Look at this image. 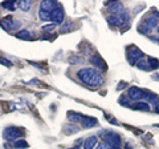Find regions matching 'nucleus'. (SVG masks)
Here are the masks:
<instances>
[{
	"label": "nucleus",
	"instance_id": "1",
	"mask_svg": "<svg viewBox=\"0 0 159 149\" xmlns=\"http://www.w3.org/2000/svg\"><path fill=\"white\" fill-rule=\"evenodd\" d=\"M77 76L84 84H86V85L92 87V88L101 87L103 84L102 74L94 68H82V69H80Z\"/></svg>",
	"mask_w": 159,
	"mask_h": 149
},
{
	"label": "nucleus",
	"instance_id": "2",
	"mask_svg": "<svg viewBox=\"0 0 159 149\" xmlns=\"http://www.w3.org/2000/svg\"><path fill=\"white\" fill-rule=\"evenodd\" d=\"M143 56H145V53H143L141 49H139L138 47H135V46H130L127 48V51H126L127 61L130 63L131 65H135L139 60H142Z\"/></svg>",
	"mask_w": 159,
	"mask_h": 149
},
{
	"label": "nucleus",
	"instance_id": "3",
	"mask_svg": "<svg viewBox=\"0 0 159 149\" xmlns=\"http://www.w3.org/2000/svg\"><path fill=\"white\" fill-rule=\"evenodd\" d=\"M99 136H102V138L110 148H119V145H121V137L117 133L102 131V132H99Z\"/></svg>",
	"mask_w": 159,
	"mask_h": 149
},
{
	"label": "nucleus",
	"instance_id": "4",
	"mask_svg": "<svg viewBox=\"0 0 159 149\" xmlns=\"http://www.w3.org/2000/svg\"><path fill=\"white\" fill-rule=\"evenodd\" d=\"M106 20L113 27H122L123 24H126L129 20V13L126 11H122L118 15H111V16H109Z\"/></svg>",
	"mask_w": 159,
	"mask_h": 149
},
{
	"label": "nucleus",
	"instance_id": "5",
	"mask_svg": "<svg viewBox=\"0 0 159 149\" xmlns=\"http://www.w3.org/2000/svg\"><path fill=\"white\" fill-rule=\"evenodd\" d=\"M3 135L7 141H15V140L17 141V140H21V137L24 136V132L16 127H9L4 131Z\"/></svg>",
	"mask_w": 159,
	"mask_h": 149
},
{
	"label": "nucleus",
	"instance_id": "6",
	"mask_svg": "<svg viewBox=\"0 0 159 149\" xmlns=\"http://www.w3.org/2000/svg\"><path fill=\"white\" fill-rule=\"evenodd\" d=\"M0 26H2L4 29H7V31H13V29L20 28V23L13 20L12 16H6L0 20Z\"/></svg>",
	"mask_w": 159,
	"mask_h": 149
},
{
	"label": "nucleus",
	"instance_id": "7",
	"mask_svg": "<svg viewBox=\"0 0 159 149\" xmlns=\"http://www.w3.org/2000/svg\"><path fill=\"white\" fill-rule=\"evenodd\" d=\"M64 16H65V13H64V9L61 7H57L54 11H52L51 13V22L53 26H57V24H62L64 23Z\"/></svg>",
	"mask_w": 159,
	"mask_h": 149
},
{
	"label": "nucleus",
	"instance_id": "8",
	"mask_svg": "<svg viewBox=\"0 0 159 149\" xmlns=\"http://www.w3.org/2000/svg\"><path fill=\"white\" fill-rule=\"evenodd\" d=\"M127 97L133 101H139L141 99H143V91L141 88L137 87H130L127 89Z\"/></svg>",
	"mask_w": 159,
	"mask_h": 149
},
{
	"label": "nucleus",
	"instance_id": "9",
	"mask_svg": "<svg viewBox=\"0 0 159 149\" xmlns=\"http://www.w3.org/2000/svg\"><path fill=\"white\" fill-rule=\"evenodd\" d=\"M58 7V3L57 2H53V0H44L40 4V9L41 11H45L48 13H52V11H54Z\"/></svg>",
	"mask_w": 159,
	"mask_h": 149
},
{
	"label": "nucleus",
	"instance_id": "10",
	"mask_svg": "<svg viewBox=\"0 0 159 149\" xmlns=\"http://www.w3.org/2000/svg\"><path fill=\"white\" fill-rule=\"evenodd\" d=\"M90 63H92V64H93V65L96 67V68L101 69V71H106V69H107V67H106L105 61L102 60L99 55H93V56L90 57Z\"/></svg>",
	"mask_w": 159,
	"mask_h": 149
},
{
	"label": "nucleus",
	"instance_id": "11",
	"mask_svg": "<svg viewBox=\"0 0 159 149\" xmlns=\"http://www.w3.org/2000/svg\"><path fill=\"white\" fill-rule=\"evenodd\" d=\"M130 108H133L134 111H143V112L151 111V107L148 105V103H145V101H135L134 104H131Z\"/></svg>",
	"mask_w": 159,
	"mask_h": 149
},
{
	"label": "nucleus",
	"instance_id": "12",
	"mask_svg": "<svg viewBox=\"0 0 159 149\" xmlns=\"http://www.w3.org/2000/svg\"><path fill=\"white\" fill-rule=\"evenodd\" d=\"M97 118L96 117H82V120H81V125L82 128H93V127H96L97 125Z\"/></svg>",
	"mask_w": 159,
	"mask_h": 149
},
{
	"label": "nucleus",
	"instance_id": "13",
	"mask_svg": "<svg viewBox=\"0 0 159 149\" xmlns=\"http://www.w3.org/2000/svg\"><path fill=\"white\" fill-rule=\"evenodd\" d=\"M17 39H21V40H33L34 36L31 31H27V29H23V31H19L16 33Z\"/></svg>",
	"mask_w": 159,
	"mask_h": 149
},
{
	"label": "nucleus",
	"instance_id": "14",
	"mask_svg": "<svg viewBox=\"0 0 159 149\" xmlns=\"http://www.w3.org/2000/svg\"><path fill=\"white\" fill-rule=\"evenodd\" d=\"M158 22H159L158 19H157V17H154L152 15H151V16H148V17H146V19H145V22H143V24H145L146 27H148L150 29H154V28H157V27L159 26V23H158Z\"/></svg>",
	"mask_w": 159,
	"mask_h": 149
},
{
	"label": "nucleus",
	"instance_id": "15",
	"mask_svg": "<svg viewBox=\"0 0 159 149\" xmlns=\"http://www.w3.org/2000/svg\"><path fill=\"white\" fill-rule=\"evenodd\" d=\"M143 99H146V100H147L148 103H151L154 107L159 104V99H158L157 95H154V93H150V92H145V91H143Z\"/></svg>",
	"mask_w": 159,
	"mask_h": 149
},
{
	"label": "nucleus",
	"instance_id": "16",
	"mask_svg": "<svg viewBox=\"0 0 159 149\" xmlns=\"http://www.w3.org/2000/svg\"><path fill=\"white\" fill-rule=\"evenodd\" d=\"M107 11L110 12L111 15H118V13H121V12L123 11V6H122V3H118V2H116L114 4H111V6L109 7Z\"/></svg>",
	"mask_w": 159,
	"mask_h": 149
},
{
	"label": "nucleus",
	"instance_id": "17",
	"mask_svg": "<svg viewBox=\"0 0 159 149\" xmlns=\"http://www.w3.org/2000/svg\"><path fill=\"white\" fill-rule=\"evenodd\" d=\"M96 145H97V137L92 136V137H88L85 142H84V149H94Z\"/></svg>",
	"mask_w": 159,
	"mask_h": 149
},
{
	"label": "nucleus",
	"instance_id": "18",
	"mask_svg": "<svg viewBox=\"0 0 159 149\" xmlns=\"http://www.w3.org/2000/svg\"><path fill=\"white\" fill-rule=\"evenodd\" d=\"M2 7L8 9V11H15L17 7V3H16V0H9V2H4L2 4Z\"/></svg>",
	"mask_w": 159,
	"mask_h": 149
},
{
	"label": "nucleus",
	"instance_id": "19",
	"mask_svg": "<svg viewBox=\"0 0 159 149\" xmlns=\"http://www.w3.org/2000/svg\"><path fill=\"white\" fill-rule=\"evenodd\" d=\"M68 118L70 121H73V123H80L82 120V116L80 115V113H77V112L70 111V112H68Z\"/></svg>",
	"mask_w": 159,
	"mask_h": 149
},
{
	"label": "nucleus",
	"instance_id": "20",
	"mask_svg": "<svg viewBox=\"0 0 159 149\" xmlns=\"http://www.w3.org/2000/svg\"><path fill=\"white\" fill-rule=\"evenodd\" d=\"M17 6L21 8V11L27 12V11H29V8H31L32 2H31V0H23V2H19L17 3Z\"/></svg>",
	"mask_w": 159,
	"mask_h": 149
},
{
	"label": "nucleus",
	"instance_id": "21",
	"mask_svg": "<svg viewBox=\"0 0 159 149\" xmlns=\"http://www.w3.org/2000/svg\"><path fill=\"white\" fill-rule=\"evenodd\" d=\"M147 64H148V69H158L159 68V60L154 57H147Z\"/></svg>",
	"mask_w": 159,
	"mask_h": 149
},
{
	"label": "nucleus",
	"instance_id": "22",
	"mask_svg": "<svg viewBox=\"0 0 159 149\" xmlns=\"http://www.w3.org/2000/svg\"><path fill=\"white\" fill-rule=\"evenodd\" d=\"M78 131H80V128L77 125H66L65 129H64L65 135H73V133H77Z\"/></svg>",
	"mask_w": 159,
	"mask_h": 149
},
{
	"label": "nucleus",
	"instance_id": "23",
	"mask_svg": "<svg viewBox=\"0 0 159 149\" xmlns=\"http://www.w3.org/2000/svg\"><path fill=\"white\" fill-rule=\"evenodd\" d=\"M15 148L16 149H24V148H28V142L25 140H17V141H15Z\"/></svg>",
	"mask_w": 159,
	"mask_h": 149
},
{
	"label": "nucleus",
	"instance_id": "24",
	"mask_svg": "<svg viewBox=\"0 0 159 149\" xmlns=\"http://www.w3.org/2000/svg\"><path fill=\"white\" fill-rule=\"evenodd\" d=\"M135 65L139 68V69H142V71H150L148 69V64H147V60H139Z\"/></svg>",
	"mask_w": 159,
	"mask_h": 149
},
{
	"label": "nucleus",
	"instance_id": "25",
	"mask_svg": "<svg viewBox=\"0 0 159 149\" xmlns=\"http://www.w3.org/2000/svg\"><path fill=\"white\" fill-rule=\"evenodd\" d=\"M138 31H139V33H145V35H148V33H151L152 29H150L148 27H146L145 24H141V26L138 27Z\"/></svg>",
	"mask_w": 159,
	"mask_h": 149
},
{
	"label": "nucleus",
	"instance_id": "26",
	"mask_svg": "<svg viewBox=\"0 0 159 149\" xmlns=\"http://www.w3.org/2000/svg\"><path fill=\"white\" fill-rule=\"evenodd\" d=\"M0 64H2V65H6V67H8V68H11L13 64L9 61V60H7V59H4V57H2L0 56Z\"/></svg>",
	"mask_w": 159,
	"mask_h": 149
},
{
	"label": "nucleus",
	"instance_id": "27",
	"mask_svg": "<svg viewBox=\"0 0 159 149\" xmlns=\"http://www.w3.org/2000/svg\"><path fill=\"white\" fill-rule=\"evenodd\" d=\"M70 28H72V24H70V23H65V24H64V26L61 27V29H60V31H61L62 33H65V32H68Z\"/></svg>",
	"mask_w": 159,
	"mask_h": 149
},
{
	"label": "nucleus",
	"instance_id": "28",
	"mask_svg": "<svg viewBox=\"0 0 159 149\" xmlns=\"http://www.w3.org/2000/svg\"><path fill=\"white\" fill-rule=\"evenodd\" d=\"M129 100H130L129 97H121V99L118 100V103H119V104H123V105H126V107H130V104H129Z\"/></svg>",
	"mask_w": 159,
	"mask_h": 149
},
{
	"label": "nucleus",
	"instance_id": "29",
	"mask_svg": "<svg viewBox=\"0 0 159 149\" xmlns=\"http://www.w3.org/2000/svg\"><path fill=\"white\" fill-rule=\"evenodd\" d=\"M97 149H110V147H109L107 144L103 141V142H101V144H99V145L97 147Z\"/></svg>",
	"mask_w": 159,
	"mask_h": 149
},
{
	"label": "nucleus",
	"instance_id": "30",
	"mask_svg": "<svg viewBox=\"0 0 159 149\" xmlns=\"http://www.w3.org/2000/svg\"><path fill=\"white\" fill-rule=\"evenodd\" d=\"M56 28V26H53V24H49V26H44L43 27V31H52V29Z\"/></svg>",
	"mask_w": 159,
	"mask_h": 149
},
{
	"label": "nucleus",
	"instance_id": "31",
	"mask_svg": "<svg viewBox=\"0 0 159 149\" xmlns=\"http://www.w3.org/2000/svg\"><path fill=\"white\" fill-rule=\"evenodd\" d=\"M70 61H72V63H76V61H80V63H81V61H82V59H76V57H72V59H70Z\"/></svg>",
	"mask_w": 159,
	"mask_h": 149
},
{
	"label": "nucleus",
	"instance_id": "32",
	"mask_svg": "<svg viewBox=\"0 0 159 149\" xmlns=\"http://www.w3.org/2000/svg\"><path fill=\"white\" fill-rule=\"evenodd\" d=\"M126 87V83H121L119 84V87H118V89H121V88H125Z\"/></svg>",
	"mask_w": 159,
	"mask_h": 149
},
{
	"label": "nucleus",
	"instance_id": "33",
	"mask_svg": "<svg viewBox=\"0 0 159 149\" xmlns=\"http://www.w3.org/2000/svg\"><path fill=\"white\" fill-rule=\"evenodd\" d=\"M154 112L159 113V104H158V105H155V107H154Z\"/></svg>",
	"mask_w": 159,
	"mask_h": 149
},
{
	"label": "nucleus",
	"instance_id": "34",
	"mask_svg": "<svg viewBox=\"0 0 159 149\" xmlns=\"http://www.w3.org/2000/svg\"><path fill=\"white\" fill-rule=\"evenodd\" d=\"M152 41H159V37H152Z\"/></svg>",
	"mask_w": 159,
	"mask_h": 149
},
{
	"label": "nucleus",
	"instance_id": "35",
	"mask_svg": "<svg viewBox=\"0 0 159 149\" xmlns=\"http://www.w3.org/2000/svg\"><path fill=\"white\" fill-rule=\"evenodd\" d=\"M157 32H158V33H159V26H158V27H157Z\"/></svg>",
	"mask_w": 159,
	"mask_h": 149
},
{
	"label": "nucleus",
	"instance_id": "36",
	"mask_svg": "<svg viewBox=\"0 0 159 149\" xmlns=\"http://www.w3.org/2000/svg\"><path fill=\"white\" fill-rule=\"evenodd\" d=\"M73 149H80V148H78V147H76V148H73Z\"/></svg>",
	"mask_w": 159,
	"mask_h": 149
},
{
	"label": "nucleus",
	"instance_id": "37",
	"mask_svg": "<svg viewBox=\"0 0 159 149\" xmlns=\"http://www.w3.org/2000/svg\"><path fill=\"white\" fill-rule=\"evenodd\" d=\"M110 149H119V148H110Z\"/></svg>",
	"mask_w": 159,
	"mask_h": 149
},
{
	"label": "nucleus",
	"instance_id": "38",
	"mask_svg": "<svg viewBox=\"0 0 159 149\" xmlns=\"http://www.w3.org/2000/svg\"><path fill=\"white\" fill-rule=\"evenodd\" d=\"M157 127H159V124H158V125H157Z\"/></svg>",
	"mask_w": 159,
	"mask_h": 149
}]
</instances>
